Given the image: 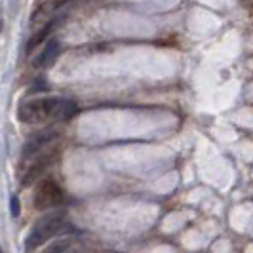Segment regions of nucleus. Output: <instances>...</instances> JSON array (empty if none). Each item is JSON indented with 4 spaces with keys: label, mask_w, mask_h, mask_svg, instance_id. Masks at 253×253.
<instances>
[{
    "label": "nucleus",
    "mask_w": 253,
    "mask_h": 253,
    "mask_svg": "<svg viewBox=\"0 0 253 253\" xmlns=\"http://www.w3.org/2000/svg\"><path fill=\"white\" fill-rule=\"evenodd\" d=\"M76 113V103L65 97H38L25 101L17 109V118L25 124H44L55 120H69Z\"/></svg>",
    "instance_id": "1"
},
{
    "label": "nucleus",
    "mask_w": 253,
    "mask_h": 253,
    "mask_svg": "<svg viewBox=\"0 0 253 253\" xmlns=\"http://www.w3.org/2000/svg\"><path fill=\"white\" fill-rule=\"evenodd\" d=\"M65 225V215L63 213H50V215L40 217L37 223L33 225V228L29 230L25 238V252L33 253L38 250L40 246H44L46 242L53 238Z\"/></svg>",
    "instance_id": "2"
},
{
    "label": "nucleus",
    "mask_w": 253,
    "mask_h": 253,
    "mask_svg": "<svg viewBox=\"0 0 253 253\" xmlns=\"http://www.w3.org/2000/svg\"><path fill=\"white\" fill-rule=\"evenodd\" d=\"M61 202H63V190L53 179H44L35 187L33 206L37 210H48Z\"/></svg>",
    "instance_id": "3"
},
{
    "label": "nucleus",
    "mask_w": 253,
    "mask_h": 253,
    "mask_svg": "<svg viewBox=\"0 0 253 253\" xmlns=\"http://www.w3.org/2000/svg\"><path fill=\"white\" fill-rule=\"evenodd\" d=\"M57 137H59V131L53 129V127H48V129H42V131L35 133L33 137H29V141H27L25 147H23V158L29 160V158L38 156L40 152L44 151L50 143H53Z\"/></svg>",
    "instance_id": "4"
},
{
    "label": "nucleus",
    "mask_w": 253,
    "mask_h": 253,
    "mask_svg": "<svg viewBox=\"0 0 253 253\" xmlns=\"http://www.w3.org/2000/svg\"><path fill=\"white\" fill-rule=\"evenodd\" d=\"M55 156H57V151H51V152H40L38 156H35V162L29 166V169H27V173L23 175L21 179V187L27 189V187H31L35 181H37L51 164H53V160H55Z\"/></svg>",
    "instance_id": "5"
},
{
    "label": "nucleus",
    "mask_w": 253,
    "mask_h": 253,
    "mask_svg": "<svg viewBox=\"0 0 253 253\" xmlns=\"http://www.w3.org/2000/svg\"><path fill=\"white\" fill-rule=\"evenodd\" d=\"M59 53H61L59 40L51 38V40H48L44 44V50L38 53V57L35 59V67L37 69H48V67H51V65L55 63V59L59 57Z\"/></svg>",
    "instance_id": "6"
},
{
    "label": "nucleus",
    "mask_w": 253,
    "mask_h": 253,
    "mask_svg": "<svg viewBox=\"0 0 253 253\" xmlns=\"http://www.w3.org/2000/svg\"><path fill=\"white\" fill-rule=\"evenodd\" d=\"M55 27H57V19H51V21H48L40 31H37L33 37L27 40V48H25L27 53H33V50H37L40 44H46V42H48V37L53 33Z\"/></svg>",
    "instance_id": "7"
},
{
    "label": "nucleus",
    "mask_w": 253,
    "mask_h": 253,
    "mask_svg": "<svg viewBox=\"0 0 253 253\" xmlns=\"http://www.w3.org/2000/svg\"><path fill=\"white\" fill-rule=\"evenodd\" d=\"M67 2H69V0H46V2H42V4L38 6L37 12H33L31 21L35 23V21H38V19L44 17V15H53L59 8H63Z\"/></svg>",
    "instance_id": "8"
},
{
    "label": "nucleus",
    "mask_w": 253,
    "mask_h": 253,
    "mask_svg": "<svg viewBox=\"0 0 253 253\" xmlns=\"http://www.w3.org/2000/svg\"><path fill=\"white\" fill-rule=\"evenodd\" d=\"M69 246H71V242H69V240L55 242V244H51L50 248H48L44 253H65V250H67Z\"/></svg>",
    "instance_id": "9"
},
{
    "label": "nucleus",
    "mask_w": 253,
    "mask_h": 253,
    "mask_svg": "<svg viewBox=\"0 0 253 253\" xmlns=\"http://www.w3.org/2000/svg\"><path fill=\"white\" fill-rule=\"evenodd\" d=\"M10 211H12V217L21 215V202H19L17 196H12V198H10Z\"/></svg>",
    "instance_id": "10"
},
{
    "label": "nucleus",
    "mask_w": 253,
    "mask_h": 253,
    "mask_svg": "<svg viewBox=\"0 0 253 253\" xmlns=\"http://www.w3.org/2000/svg\"><path fill=\"white\" fill-rule=\"evenodd\" d=\"M0 29H2V19H0Z\"/></svg>",
    "instance_id": "11"
},
{
    "label": "nucleus",
    "mask_w": 253,
    "mask_h": 253,
    "mask_svg": "<svg viewBox=\"0 0 253 253\" xmlns=\"http://www.w3.org/2000/svg\"><path fill=\"white\" fill-rule=\"evenodd\" d=\"M0 253H2V250H0Z\"/></svg>",
    "instance_id": "12"
}]
</instances>
